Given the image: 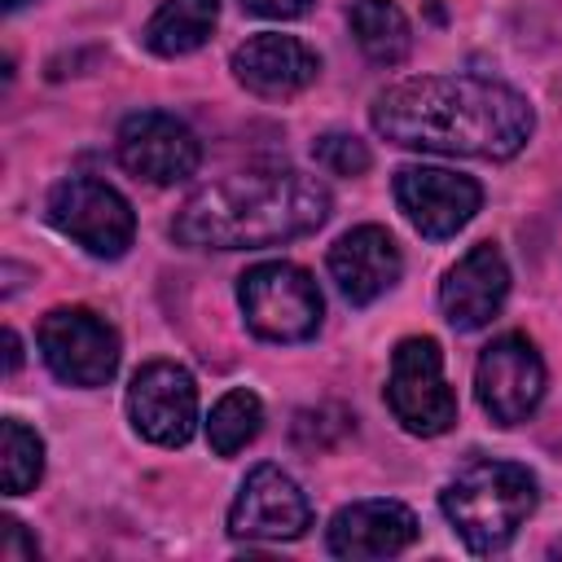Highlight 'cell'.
<instances>
[{
	"label": "cell",
	"mask_w": 562,
	"mask_h": 562,
	"mask_svg": "<svg viewBox=\"0 0 562 562\" xmlns=\"http://www.w3.org/2000/svg\"><path fill=\"white\" fill-rule=\"evenodd\" d=\"M417 514L400 501H351L342 505L329 527H325V544L334 558H395L417 540Z\"/></svg>",
	"instance_id": "obj_16"
},
{
	"label": "cell",
	"mask_w": 562,
	"mask_h": 562,
	"mask_svg": "<svg viewBox=\"0 0 562 562\" xmlns=\"http://www.w3.org/2000/svg\"><path fill=\"white\" fill-rule=\"evenodd\" d=\"M48 373L66 386H105L119 373V334L92 307H53L35 329Z\"/></svg>",
	"instance_id": "obj_7"
},
{
	"label": "cell",
	"mask_w": 562,
	"mask_h": 562,
	"mask_svg": "<svg viewBox=\"0 0 562 562\" xmlns=\"http://www.w3.org/2000/svg\"><path fill=\"white\" fill-rule=\"evenodd\" d=\"M312 527V501L307 492L281 470V465H255L233 505H228V531L237 540H299Z\"/></svg>",
	"instance_id": "obj_12"
},
{
	"label": "cell",
	"mask_w": 562,
	"mask_h": 562,
	"mask_svg": "<svg viewBox=\"0 0 562 562\" xmlns=\"http://www.w3.org/2000/svg\"><path fill=\"white\" fill-rule=\"evenodd\" d=\"M215 18H220V0H162L158 13L145 22L140 40L158 57H184L211 40Z\"/></svg>",
	"instance_id": "obj_17"
},
{
	"label": "cell",
	"mask_w": 562,
	"mask_h": 562,
	"mask_svg": "<svg viewBox=\"0 0 562 562\" xmlns=\"http://www.w3.org/2000/svg\"><path fill=\"white\" fill-rule=\"evenodd\" d=\"M228 66H233V79H237L246 92L268 97V101L299 97V92L312 88L316 75H321V57H316L303 40L281 35V31H259V35H250L246 44L233 48Z\"/></svg>",
	"instance_id": "obj_13"
},
{
	"label": "cell",
	"mask_w": 562,
	"mask_h": 562,
	"mask_svg": "<svg viewBox=\"0 0 562 562\" xmlns=\"http://www.w3.org/2000/svg\"><path fill=\"white\" fill-rule=\"evenodd\" d=\"M237 307L250 334L268 342H307L321 329L325 299L307 268L290 259L255 263L237 277Z\"/></svg>",
	"instance_id": "obj_4"
},
{
	"label": "cell",
	"mask_w": 562,
	"mask_h": 562,
	"mask_svg": "<svg viewBox=\"0 0 562 562\" xmlns=\"http://www.w3.org/2000/svg\"><path fill=\"white\" fill-rule=\"evenodd\" d=\"M259 430H263V404L246 386L224 391L206 417V443L215 457H237Z\"/></svg>",
	"instance_id": "obj_19"
},
{
	"label": "cell",
	"mask_w": 562,
	"mask_h": 562,
	"mask_svg": "<svg viewBox=\"0 0 562 562\" xmlns=\"http://www.w3.org/2000/svg\"><path fill=\"white\" fill-rule=\"evenodd\" d=\"M505 294H509V263H505V255H501L492 241L470 246V250L448 268V277L439 281L443 321H448L452 329H461V334L483 329V325L505 307Z\"/></svg>",
	"instance_id": "obj_14"
},
{
	"label": "cell",
	"mask_w": 562,
	"mask_h": 562,
	"mask_svg": "<svg viewBox=\"0 0 562 562\" xmlns=\"http://www.w3.org/2000/svg\"><path fill=\"white\" fill-rule=\"evenodd\" d=\"M114 149H119V162L136 180H149V184H180L202 167V145L193 127L167 110L127 114Z\"/></svg>",
	"instance_id": "obj_11"
},
{
	"label": "cell",
	"mask_w": 562,
	"mask_h": 562,
	"mask_svg": "<svg viewBox=\"0 0 562 562\" xmlns=\"http://www.w3.org/2000/svg\"><path fill=\"white\" fill-rule=\"evenodd\" d=\"M329 220V189L307 171H246L202 184L171 220L193 250H259L316 233Z\"/></svg>",
	"instance_id": "obj_2"
},
{
	"label": "cell",
	"mask_w": 562,
	"mask_h": 562,
	"mask_svg": "<svg viewBox=\"0 0 562 562\" xmlns=\"http://www.w3.org/2000/svg\"><path fill=\"white\" fill-rule=\"evenodd\" d=\"M386 408L408 435L435 439L457 422V391L443 378V351L430 334L395 342L386 373Z\"/></svg>",
	"instance_id": "obj_5"
},
{
	"label": "cell",
	"mask_w": 562,
	"mask_h": 562,
	"mask_svg": "<svg viewBox=\"0 0 562 562\" xmlns=\"http://www.w3.org/2000/svg\"><path fill=\"white\" fill-rule=\"evenodd\" d=\"M40 553V544L22 531V522L18 518H4L0 522V558L4 562H18V558H35Z\"/></svg>",
	"instance_id": "obj_22"
},
{
	"label": "cell",
	"mask_w": 562,
	"mask_h": 562,
	"mask_svg": "<svg viewBox=\"0 0 562 562\" xmlns=\"http://www.w3.org/2000/svg\"><path fill=\"white\" fill-rule=\"evenodd\" d=\"M549 558H562V540H553V544H549Z\"/></svg>",
	"instance_id": "obj_25"
},
{
	"label": "cell",
	"mask_w": 562,
	"mask_h": 562,
	"mask_svg": "<svg viewBox=\"0 0 562 562\" xmlns=\"http://www.w3.org/2000/svg\"><path fill=\"white\" fill-rule=\"evenodd\" d=\"M391 193H395V206L404 211V220L430 241L461 233L483 206L479 180L448 171V167H400L391 180Z\"/></svg>",
	"instance_id": "obj_10"
},
{
	"label": "cell",
	"mask_w": 562,
	"mask_h": 562,
	"mask_svg": "<svg viewBox=\"0 0 562 562\" xmlns=\"http://www.w3.org/2000/svg\"><path fill=\"white\" fill-rule=\"evenodd\" d=\"M312 154H316V162H321L329 176H360V171H369V162H373L369 145H364L360 136H347V132H325V136L312 145Z\"/></svg>",
	"instance_id": "obj_21"
},
{
	"label": "cell",
	"mask_w": 562,
	"mask_h": 562,
	"mask_svg": "<svg viewBox=\"0 0 562 562\" xmlns=\"http://www.w3.org/2000/svg\"><path fill=\"white\" fill-rule=\"evenodd\" d=\"M44 474V439L18 422L4 417L0 422V479H4V496H26Z\"/></svg>",
	"instance_id": "obj_20"
},
{
	"label": "cell",
	"mask_w": 562,
	"mask_h": 562,
	"mask_svg": "<svg viewBox=\"0 0 562 562\" xmlns=\"http://www.w3.org/2000/svg\"><path fill=\"white\" fill-rule=\"evenodd\" d=\"M329 277L342 290V299L351 307H369L373 299H382L386 290H395L400 272H404V255L395 246V237L382 224H360L347 228L334 246H329Z\"/></svg>",
	"instance_id": "obj_15"
},
{
	"label": "cell",
	"mask_w": 562,
	"mask_h": 562,
	"mask_svg": "<svg viewBox=\"0 0 562 562\" xmlns=\"http://www.w3.org/2000/svg\"><path fill=\"white\" fill-rule=\"evenodd\" d=\"M132 430L158 448H180L198 430V386L176 360H149L127 382Z\"/></svg>",
	"instance_id": "obj_9"
},
{
	"label": "cell",
	"mask_w": 562,
	"mask_h": 562,
	"mask_svg": "<svg viewBox=\"0 0 562 562\" xmlns=\"http://www.w3.org/2000/svg\"><path fill=\"white\" fill-rule=\"evenodd\" d=\"M48 224L70 237L75 246H83L97 259H119L127 255L132 237H136V215L132 202L97 180V176H70L61 184H53L48 193Z\"/></svg>",
	"instance_id": "obj_6"
},
{
	"label": "cell",
	"mask_w": 562,
	"mask_h": 562,
	"mask_svg": "<svg viewBox=\"0 0 562 562\" xmlns=\"http://www.w3.org/2000/svg\"><path fill=\"white\" fill-rule=\"evenodd\" d=\"M536 501H540L536 474L518 461H496V457L470 461L439 492L443 518L452 522V531L470 553H501L531 518Z\"/></svg>",
	"instance_id": "obj_3"
},
{
	"label": "cell",
	"mask_w": 562,
	"mask_h": 562,
	"mask_svg": "<svg viewBox=\"0 0 562 562\" xmlns=\"http://www.w3.org/2000/svg\"><path fill=\"white\" fill-rule=\"evenodd\" d=\"M4 364H9V373H18V364H22V342L13 329H4Z\"/></svg>",
	"instance_id": "obj_24"
},
{
	"label": "cell",
	"mask_w": 562,
	"mask_h": 562,
	"mask_svg": "<svg viewBox=\"0 0 562 562\" xmlns=\"http://www.w3.org/2000/svg\"><path fill=\"white\" fill-rule=\"evenodd\" d=\"M369 123L400 149L461 154V158H514L536 114L522 92L483 75H417L373 97Z\"/></svg>",
	"instance_id": "obj_1"
},
{
	"label": "cell",
	"mask_w": 562,
	"mask_h": 562,
	"mask_svg": "<svg viewBox=\"0 0 562 562\" xmlns=\"http://www.w3.org/2000/svg\"><path fill=\"white\" fill-rule=\"evenodd\" d=\"M241 9L255 13V18H277V22H285V18H303V13L312 9V0H241Z\"/></svg>",
	"instance_id": "obj_23"
},
{
	"label": "cell",
	"mask_w": 562,
	"mask_h": 562,
	"mask_svg": "<svg viewBox=\"0 0 562 562\" xmlns=\"http://www.w3.org/2000/svg\"><path fill=\"white\" fill-rule=\"evenodd\" d=\"M347 22L360 53L378 66H400L413 48V26L395 0H351Z\"/></svg>",
	"instance_id": "obj_18"
},
{
	"label": "cell",
	"mask_w": 562,
	"mask_h": 562,
	"mask_svg": "<svg viewBox=\"0 0 562 562\" xmlns=\"http://www.w3.org/2000/svg\"><path fill=\"white\" fill-rule=\"evenodd\" d=\"M474 395L496 426L527 422L544 400V360L527 334H501L479 351Z\"/></svg>",
	"instance_id": "obj_8"
}]
</instances>
